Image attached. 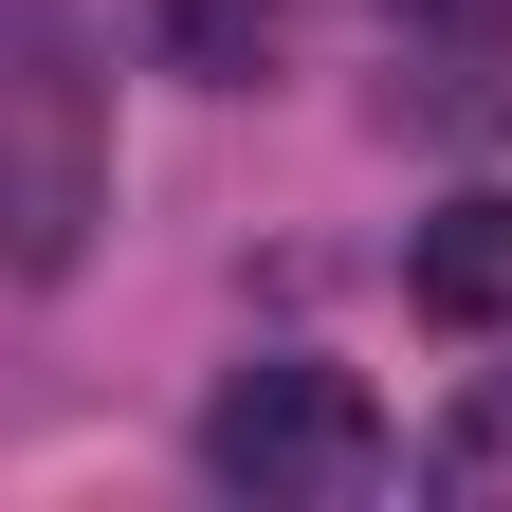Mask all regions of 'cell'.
I'll return each instance as SVG.
<instances>
[{
  "label": "cell",
  "instance_id": "6da1fadb",
  "mask_svg": "<svg viewBox=\"0 0 512 512\" xmlns=\"http://www.w3.org/2000/svg\"><path fill=\"white\" fill-rule=\"evenodd\" d=\"M202 476L220 494H256V512H348L366 476H384V403L348 366H238L220 403H202Z\"/></svg>",
  "mask_w": 512,
  "mask_h": 512
},
{
  "label": "cell",
  "instance_id": "7a4b0ae2",
  "mask_svg": "<svg viewBox=\"0 0 512 512\" xmlns=\"http://www.w3.org/2000/svg\"><path fill=\"white\" fill-rule=\"evenodd\" d=\"M110 220V110L74 74V37L0 55V275H74Z\"/></svg>",
  "mask_w": 512,
  "mask_h": 512
},
{
  "label": "cell",
  "instance_id": "3957f363",
  "mask_svg": "<svg viewBox=\"0 0 512 512\" xmlns=\"http://www.w3.org/2000/svg\"><path fill=\"white\" fill-rule=\"evenodd\" d=\"M384 37L439 128H512V0H384Z\"/></svg>",
  "mask_w": 512,
  "mask_h": 512
},
{
  "label": "cell",
  "instance_id": "277c9868",
  "mask_svg": "<svg viewBox=\"0 0 512 512\" xmlns=\"http://www.w3.org/2000/svg\"><path fill=\"white\" fill-rule=\"evenodd\" d=\"M403 293L439 311V330H512V183H476V202H439L403 238Z\"/></svg>",
  "mask_w": 512,
  "mask_h": 512
},
{
  "label": "cell",
  "instance_id": "5b68a950",
  "mask_svg": "<svg viewBox=\"0 0 512 512\" xmlns=\"http://www.w3.org/2000/svg\"><path fill=\"white\" fill-rule=\"evenodd\" d=\"M147 37H165V74H202V92H256L293 55V0H147Z\"/></svg>",
  "mask_w": 512,
  "mask_h": 512
},
{
  "label": "cell",
  "instance_id": "8992f818",
  "mask_svg": "<svg viewBox=\"0 0 512 512\" xmlns=\"http://www.w3.org/2000/svg\"><path fill=\"white\" fill-rule=\"evenodd\" d=\"M421 476L458 494V512H512V384H476V403H458V421L421 439Z\"/></svg>",
  "mask_w": 512,
  "mask_h": 512
},
{
  "label": "cell",
  "instance_id": "52a82bcc",
  "mask_svg": "<svg viewBox=\"0 0 512 512\" xmlns=\"http://www.w3.org/2000/svg\"><path fill=\"white\" fill-rule=\"evenodd\" d=\"M19 37H74V19H55V0H0V55H19Z\"/></svg>",
  "mask_w": 512,
  "mask_h": 512
}]
</instances>
